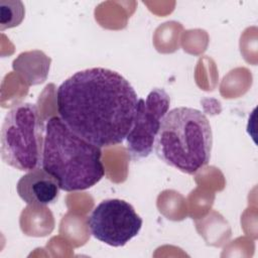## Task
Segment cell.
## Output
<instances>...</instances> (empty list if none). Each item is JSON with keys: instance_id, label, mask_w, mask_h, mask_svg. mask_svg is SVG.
<instances>
[{"instance_id": "cell-1", "label": "cell", "mask_w": 258, "mask_h": 258, "mask_svg": "<svg viewBox=\"0 0 258 258\" xmlns=\"http://www.w3.org/2000/svg\"><path fill=\"white\" fill-rule=\"evenodd\" d=\"M137 103L131 84L105 68L79 71L56 90L58 117L72 131L100 148L126 139Z\"/></svg>"}, {"instance_id": "cell-2", "label": "cell", "mask_w": 258, "mask_h": 258, "mask_svg": "<svg viewBox=\"0 0 258 258\" xmlns=\"http://www.w3.org/2000/svg\"><path fill=\"white\" fill-rule=\"evenodd\" d=\"M102 150L72 131L58 117L45 124L42 168L50 173L64 191L85 190L105 175Z\"/></svg>"}, {"instance_id": "cell-3", "label": "cell", "mask_w": 258, "mask_h": 258, "mask_svg": "<svg viewBox=\"0 0 258 258\" xmlns=\"http://www.w3.org/2000/svg\"><path fill=\"white\" fill-rule=\"evenodd\" d=\"M212 146L213 132L206 115L194 108L177 107L163 117L153 147L164 163L194 174L209 163Z\"/></svg>"}, {"instance_id": "cell-4", "label": "cell", "mask_w": 258, "mask_h": 258, "mask_svg": "<svg viewBox=\"0 0 258 258\" xmlns=\"http://www.w3.org/2000/svg\"><path fill=\"white\" fill-rule=\"evenodd\" d=\"M45 126L35 104L21 102L6 114L1 127V158L20 170L30 171L42 164Z\"/></svg>"}, {"instance_id": "cell-5", "label": "cell", "mask_w": 258, "mask_h": 258, "mask_svg": "<svg viewBox=\"0 0 258 258\" xmlns=\"http://www.w3.org/2000/svg\"><path fill=\"white\" fill-rule=\"evenodd\" d=\"M142 223L133 206L120 199L102 201L88 219L91 234L112 247L125 246L139 234Z\"/></svg>"}, {"instance_id": "cell-6", "label": "cell", "mask_w": 258, "mask_h": 258, "mask_svg": "<svg viewBox=\"0 0 258 258\" xmlns=\"http://www.w3.org/2000/svg\"><path fill=\"white\" fill-rule=\"evenodd\" d=\"M169 106V95L160 88L153 89L145 99H138L133 125L125 139L132 158H144L152 152L161 121Z\"/></svg>"}, {"instance_id": "cell-7", "label": "cell", "mask_w": 258, "mask_h": 258, "mask_svg": "<svg viewBox=\"0 0 258 258\" xmlns=\"http://www.w3.org/2000/svg\"><path fill=\"white\" fill-rule=\"evenodd\" d=\"M59 189L56 179L42 167L27 171L16 184L19 198L27 205L38 207L54 203Z\"/></svg>"}, {"instance_id": "cell-8", "label": "cell", "mask_w": 258, "mask_h": 258, "mask_svg": "<svg viewBox=\"0 0 258 258\" xmlns=\"http://www.w3.org/2000/svg\"><path fill=\"white\" fill-rule=\"evenodd\" d=\"M25 7L20 0H0V30L18 26L24 19Z\"/></svg>"}]
</instances>
